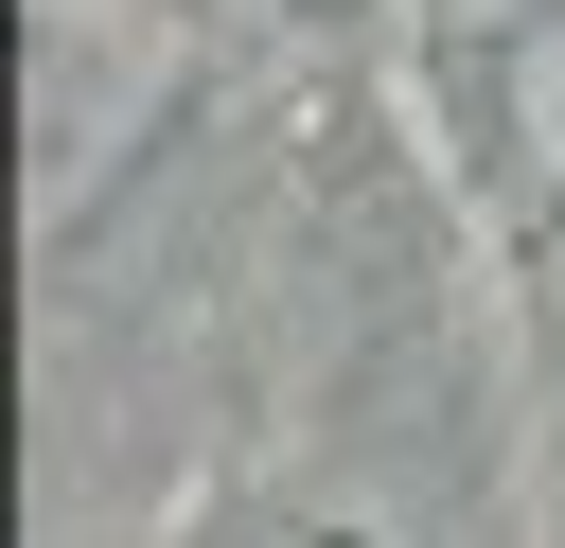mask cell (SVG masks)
<instances>
[{"mask_svg":"<svg viewBox=\"0 0 565 548\" xmlns=\"http://www.w3.org/2000/svg\"><path fill=\"white\" fill-rule=\"evenodd\" d=\"M177 548H424V513H406V495H371V477H335V460H300V477L212 495Z\"/></svg>","mask_w":565,"mask_h":548,"instance_id":"cell-1","label":"cell"},{"mask_svg":"<svg viewBox=\"0 0 565 548\" xmlns=\"http://www.w3.org/2000/svg\"><path fill=\"white\" fill-rule=\"evenodd\" d=\"M406 18H424V53H441V71H494V53L565 35V0H406Z\"/></svg>","mask_w":565,"mask_h":548,"instance_id":"cell-2","label":"cell"}]
</instances>
